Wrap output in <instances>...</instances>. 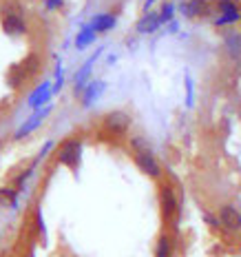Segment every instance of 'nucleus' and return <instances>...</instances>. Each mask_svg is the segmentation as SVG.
<instances>
[{
  "instance_id": "nucleus-3",
  "label": "nucleus",
  "mask_w": 241,
  "mask_h": 257,
  "mask_svg": "<svg viewBox=\"0 0 241 257\" xmlns=\"http://www.w3.org/2000/svg\"><path fill=\"white\" fill-rule=\"evenodd\" d=\"M159 204H162V213L166 219L175 217V213H177V195H175L173 186L170 184H162V189H159Z\"/></svg>"
},
{
  "instance_id": "nucleus-7",
  "label": "nucleus",
  "mask_w": 241,
  "mask_h": 257,
  "mask_svg": "<svg viewBox=\"0 0 241 257\" xmlns=\"http://www.w3.org/2000/svg\"><path fill=\"white\" fill-rule=\"evenodd\" d=\"M159 25H162L159 23V14H155V12L144 14L140 18V23H137V31H140V34H153Z\"/></svg>"
},
{
  "instance_id": "nucleus-2",
  "label": "nucleus",
  "mask_w": 241,
  "mask_h": 257,
  "mask_svg": "<svg viewBox=\"0 0 241 257\" xmlns=\"http://www.w3.org/2000/svg\"><path fill=\"white\" fill-rule=\"evenodd\" d=\"M128 126H131V115L124 113V111H111V113L104 115V128L113 136L126 133Z\"/></svg>"
},
{
  "instance_id": "nucleus-10",
  "label": "nucleus",
  "mask_w": 241,
  "mask_h": 257,
  "mask_svg": "<svg viewBox=\"0 0 241 257\" xmlns=\"http://www.w3.org/2000/svg\"><path fill=\"white\" fill-rule=\"evenodd\" d=\"M115 25V16H109V14H102V16H98V18L93 20L89 27L93 31H109L111 27Z\"/></svg>"
},
{
  "instance_id": "nucleus-12",
  "label": "nucleus",
  "mask_w": 241,
  "mask_h": 257,
  "mask_svg": "<svg viewBox=\"0 0 241 257\" xmlns=\"http://www.w3.org/2000/svg\"><path fill=\"white\" fill-rule=\"evenodd\" d=\"M102 89H104V82H91L89 87H87V91H84V106H89L91 102H93L95 98L102 93Z\"/></svg>"
},
{
  "instance_id": "nucleus-15",
  "label": "nucleus",
  "mask_w": 241,
  "mask_h": 257,
  "mask_svg": "<svg viewBox=\"0 0 241 257\" xmlns=\"http://www.w3.org/2000/svg\"><path fill=\"white\" fill-rule=\"evenodd\" d=\"M91 40H93V29H91V27H84V31L78 36V47L82 49V47H87Z\"/></svg>"
},
{
  "instance_id": "nucleus-6",
  "label": "nucleus",
  "mask_w": 241,
  "mask_h": 257,
  "mask_svg": "<svg viewBox=\"0 0 241 257\" xmlns=\"http://www.w3.org/2000/svg\"><path fill=\"white\" fill-rule=\"evenodd\" d=\"M3 29L7 31L9 36H23L27 31V25L20 16L9 14V16H5V20H3Z\"/></svg>"
},
{
  "instance_id": "nucleus-5",
  "label": "nucleus",
  "mask_w": 241,
  "mask_h": 257,
  "mask_svg": "<svg viewBox=\"0 0 241 257\" xmlns=\"http://www.w3.org/2000/svg\"><path fill=\"white\" fill-rule=\"evenodd\" d=\"M219 222H221L228 231H241V213L234 206L219 208Z\"/></svg>"
},
{
  "instance_id": "nucleus-14",
  "label": "nucleus",
  "mask_w": 241,
  "mask_h": 257,
  "mask_svg": "<svg viewBox=\"0 0 241 257\" xmlns=\"http://www.w3.org/2000/svg\"><path fill=\"white\" fill-rule=\"evenodd\" d=\"M131 147L135 149V153H140V151H151V147H148V142L144 140L142 136H135V138H131Z\"/></svg>"
},
{
  "instance_id": "nucleus-8",
  "label": "nucleus",
  "mask_w": 241,
  "mask_h": 257,
  "mask_svg": "<svg viewBox=\"0 0 241 257\" xmlns=\"http://www.w3.org/2000/svg\"><path fill=\"white\" fill-rule=\"evenodd\" d=\"M47 113H49V109H45V111H40V113H36L34 117H29V122H25V124L18 128V133H16V140H20V138H25L27 133H31V131H34L36 126H40L42 117H45Z\"/></svg>"
},
{
  "instance_id": "nucleus-1",
  "label": "nucleus",
  "mask_w": 241,
  "mask_h": 257,
  "mask_svg": "<svg viewBox=\"0 0 241 257\" xmlns=\"http://www.w3.org/2000/svg\"><path fill=\"white\" fill-rule=\"evenodd\" d=\"M80 160H82V142L80 140H67L58 153V162L69 167L71 171H78Z\"/></svg>"
},
{
  "instance_id": "nucleus-16",
  "label": "nucleus",
  "mask_w": 241,
  "mask_h": 257,
  "mask_svg": "<svg viewBox=\"0 0 241 257\" xmlns=\"http://www.w3.org/2000/svg\"><path fill=\"white\" fill-rule=\"evenodd\" d=\"M219 9H221L226 16H234V14H239V9H237V5L234 3H230V0H223L221 5H219Z\"/></svg>"
},
{
  "instance_id": "nucleus-4",
  "label": "nucleus",
  "mask_w": 241,
  "mask_h": 257,
  "mask_svg": "<svg viewBox=\"0 0 241 257\" xmlns=\"http://www.w3.org/2000/svg\"><path fill=\"white\" fill-rule=\"evenodd\" d=\"M135 164L140 167L142 173L148 175V178H159V175H162V167H159V162L155 160V155L151 151L135 153Z\"/></svg>"
},
{
  "instance_id": "nucleus-18",
  "label": "nucleus",
  "mask_w": 241,
  "mask_h": 257,
  "mask_svg": "<svg viewBox=\"0 0 241 257\" xmlns=\"http://www.w3.org/2000/svg\"><path fill=\"white\" fill-rule=\"evenodd\" d=\"M62 5V0H49V9H53V7H60Z\"/></svg>"
},
{
  "instance_id": "nucleus-13",
  "label": "nucleus",
  "mask_w": 241,
  "mask_h": 257,
  "mask_svg": "<svg viewBox=\"0 0 241 257\" xmlns=\"http://www.w3.org/2000/svg\"><path fill=\"white\" fill-rule=\"evenodd\" d=\"M226 47H228V53L232 58H239L241 56V36L239 34H230L226 38Z\"/></svg>"
},
{
  "instance_id": "nucleus-17",
  "label": "nucleus",
  "mask_w": 241,
  "mask_h": 257,
  "mask_svg": "<svg viewBox=\"0 0 241 257\" xmlns=\"http://www.w3.org/2000/svg\"><path fill=\"white\" fill-rule=\"evenodd\" d=\"M170 18H173V5L166 3L162 7V14H159V23H166V20H170Z\"/></svg>"
},
{
  "instance_id": "nucleus-9",
  "label": "nucleus",
  "mask_w": 241,
  "mask_h": 257,
  "mask_svg": "<svg viewBox=\"0 0 241 257\" xmlns=\"http://www.w3.org/2000/svg\"><path fill=\"white\" fill-rule=\"evenodd\" d=\"M173 237L170 235H162L155 246V257H173Z\"/></svg>"
},
{
  "instance_id": "nucleus-19",
  "label": "nucleus",
  "mask_w": 241,
  "mask_h": 257,
  "mask_svg": "<svg viewBox=\"0 0 241 257\" xmlns=\"http://www.w3.org/2000/svg\"><path fill=\"white\" fill-rule=\"evenodd\" d=\"M29 257H34V253H29Z\"/></svg>"
},
{
  "instance_id": "nucleus-11",
  "label": "nucleus",
  "mask_w": 241,
  "mask_h": 257,
  "mask_svg": "<svg viewBox=\"0 0 241 257\" xmlns=\"http://www.w3.org/2000/svg\"><path fill=\"white\" fill-rule=\"evenodd\" d=\"M203 7H206V0H188V3L181 7V12L188 16V18H192V16L203 14Z\"/></svg>"
}]
</instances>
